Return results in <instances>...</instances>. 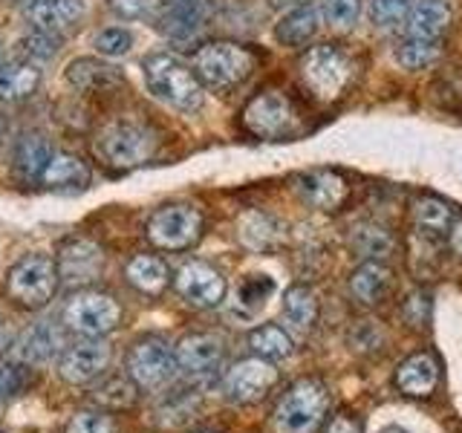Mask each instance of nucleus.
Masks as SVG:
<instances>
[{"mask_svg": "<svg viewBox=\"0 0 462 433\" xmlns=\"http://www.w3.org/2000/svg\"><path fill=\"white\" fill-rule=\"evenodd\" d=\"M142 78L148 84V90L173 110L194 113L202 107V98H206L194 69L185 61H180L177 55L168 52L148 55L142 61Z\"/></svg>", "mask_w": 462, "mask_h": 433, "instance_id": "nucleus-1", "label": "nucleus"}, {"mask_svg": "<svg viewBox=\"0 0 462 433\" xmlns=\"http://www.w3.org/2000/svg\"><path fill=\"white\" fill-rule=\"evenodd\" d=\"M257 67V55L235 41H211L191 55V69L202 87L214 93H228L240 87Z\"/></svg>", "mask_w": 462, "mask_h": 433, "instance_id": "nucleus-2", "label": "nucleus"}, {"mask_svg": "<svg viewBox=\"0 0 462 433\" xmlns=\"http://www.w3.org/2000/svg\"><path fill=\"white\" fill-rule=\"evenodd\" d=\"M156 148H159L156 130L134 119H113L110 124L101 127V134L96 139L98 159L119 170L144 165L148 159H153Z\"/></svg>", "mask_w": 462, "mask_h": 433, "instance_id": "nucleus-3", "label": "nucleus"}, {"mask_svg": "<svg viewBox=\"0 0 462 433\" xmlns=\"http://www.w3.org/2000/svg\"><path fill=\"white\" fill-rule=\"evenodd\" d=\"M356 76L353 58L336 43H315L300 55V78L318 101H336L344 96Z\"/></svg>", "mask_w": 462, "mask_h": 433, "instance_id": "nucleus-4", "label": "nucleus"}, {"mask_svg": "<svg viewBox=\"0 0 462 433\" xmlns=\"http://www.w3.org/2000/svg\"><path fill=\"white\" fill-rule=\"evenodd\" d=\"M329 410V393L321 382L300 379L281 396L274 408V430L278 433H315L324 425Z\"/></svg>", "mask_w": 462, "mask_h": 433, "instance_id": "nucleus-5", "label": "nucleus"}, {"mask_svg": "<svg viewBox=\"0 0 462 433\" xmlns=\"http://www.w3.org/2000/svg\"><path fill=\"white\" fill-rule=\"evenodd\" d=\"M243 127L249 130L254 139H292L300 130V113L295 101L281 90H263L249 105L243 107Z\"/></svg>", "mask_w": 462, "mask_h": 433, "instance_id": "nucleus-6", "label": "nucleus"}, {"mask_svg": "<svg viewBox=\"0 0 462 433\" xmlns=\"http://www.w3.org/2000/svg\"><path fill=\"white\" fill-rule=\"evenodd\" d=\"M58 289V266L47 254H26L6 274V292L21 307L38 309L52 300Z\"/></svg>", "mask_w": 462, "mask_h": 433, "instance_id": "nucleus-7", "label": "nucleus"}, {"mask_svg": "<svg viewBox=\"0 0 462 433\" xmlns=\"http://www.w3.org/2000/svg\"><path fill=\"white\" fill-rule=\"evenodd\" d=\"M180 364L177 350L159 336L139 338L127 353V375L142 390H162L173 382Z\"/></svg>", "mask_w": 462, "mask_h": 433, "instance_id": "nucleus-8", "label": "nucleus"}, {"mask_svg": "<svg viewBox=\"0 0 462 433\" xmlns=\"http://www.w3.org/2000/svg\"><path fill=\"white\" fill-rule=\"evenodd\" d=\"M144 235H148V240L156 245V249L182 252L199 240L202 214L194 206H162L151 214Z\"/></svg>", "mask_w": 462, "mask_h": 433, "instance_id": "nucleus-9", "label": "nucleus"}, {"mask_svg": "<svg viewBox=\"0 0 462 433\" xmlns=\"http://www.w3.org/2000/svg\"><path fill=\"white\" fill-rule=\"evenodd\" d=\"M119 321L122 307L105 292H79L64 309V324L84 338H105Z\"/></svg>", "mask_w": 462, "mask_h": 433, "instance_id": "nucleus-10", "label": "nucleus"}, {"mask_svg": "<svg viewBox=\"0 0 462 433\" xmlns=\"http://www.w3.org/2000/svg\"><path fill=\"white\" fill-rule=\"evenodd\" d=\"M278 382V370L266 358H243L223 375V396L235 404H254Z\"/></svg>", "mask_w": 462, "mask_h": 433, "instance_id": "nucleus-11", "label": "nucleus"}, {"mask_svg": "<svg viewBox=\"0 0 462 433\" xmlns=\"http://www.w3.org/2000/svg\"><path fill=\"white\" fill-rule=\"evenodd\" d=\"M173 286H177L180 298L197 309L220 307L226 300V278L202 260H188L173 278Z\"/></svg>", "mask_w": 462, "mask_h": 433, "instance_id": "nucleus-12", "label": "nucleus"}, {"mask_svg": "<svg viewBox=\"0 0 462 433\" xmlns=\"http://www.w3.org/2000/svg\"><path fill=\"white\" fill-rule=\"evenodd\" d=\"M110 364V344L101 338H84L64 346L58 355V373L69 384H87L93 379H101Z\"/></svg>", "mask_w": 462, "mask_h": 433, "instance_id": "nucleus-13", "label": "nucleus"}, {"mask_svg": "<svg viewBox=\"0 0 462 433\" xmlns=\"http://www.w3.org/2000/svg\"><path fill=\"white\" fill-rule=\"evenodd\" d=\"M223 341L208 332H194L185 336L177 346V364L180 370L197 384H208L217 379V373L223 367Z\"/></svg>", "mask_w": 462, "mask_h": 433, "instance_id": "nucleus-14", "label": "nucleus"}, {"mask_svg": "<svg viewBox=\"0 0 462 433\" xmlns=\"http://www.w3.org/2000/svg\"><path fill=\"white\" fill-rule=\"evenodd\" d=\"M58 278H64L67 283H90L101 278L105 272V252L93 240H69L58 252Z\"/></svg>", "mask_w": 462, "mask_h": 433, "instance_id": "nucleus-15", "label": "nucleus"}, {"mask_svg": "<svg viewBox=\"0 0 462 433\" xmlns=\"http://www.w3.org/2000/svg\"><path fill=\"white\" fill-rule=\"evenodd\" d=\"M303 202L318 211H336L350 197V185L336 170H307L295 180Z\"/></svg>", "mask_w": 462, "mask_h": 433, "instance_id": "nucleus-16", "label": "nucleus"}, {"mask_svg": "<svg viewBox=\"0 0 462 433\" xmlns=\"http://www.w3.org/2000/svg\"><path fill=\"white\" fill-rule=\"evenodd\" d=\"M90 180L93 173L81 156L55 151L41 173V188H47L52 194H81L90 188Z\"/></svg>", "mask_w": 462, "mask_h": 433, "instance_id": "nucleus-17", "label": "nucleus"}, {"mask_svg": "<svg viewBox=\"0 0 462 433\" xmlns=\"http://www.w3.org/2000/svg\"><path fill=\"white\" fill-rule=\"evenodd\" d=\"M52 144L41 130H23L12 151V173L21 185L41 182V173L52 159Z\"/></svg>", "mask_w": 462, "mask_h": 433, "instance_id": "nucleus-18", "label": "nucleus"}, {"mask_svg": "<svg viewBox=\"0 0 462 433\" xmlns=\"http://www.w3.org/2000/svg\"><path fill=\"white\" fill-rule=\"evenodd\" d=\"M64 332L52 321H38L23 332V338L14 344V358L23 361L29 367L50 364L52 358L64 353Z\"/></svg>", "mask_w": 462, "mask_h": 433, "instance_id": "nucleus-19", "label": "nucleus"}, {"mask_svg": "<svg viewBox=\"0 0 462 433\" xmlns=\"http://www.w3.org/2000/svg\"><path fill=\"white\" fill-rule=\"evenodd\" d=\"M87 12V0H26L23 14L32 29L61 35L64 29L79 23Z\"/></svg>", "mask_w": 462, "mask_h": 433, "instance_id": "nucleus-20", "label": "nucleus"}, {"mask_svg": "<svg viewBox=\"0 0 462 433\" xmlns=\"http://www.w3.org/2000/svg\"><path fill=\"white\" fill-rule=\"evenodd\" d=\"M439 375L442 367L439 361L433 358L430 353H416L408 361H402L399 370H396V387L402 393H408L413 399H425L430 396L433 390L439 384Z\"/></svg>", "mask_w": 462, "mask_h": 433, "instance_id": "nucleus-21", "label": "nucleus"}, {"mask_svg": "<svg viewBox=\"0 0 462 433\" xmlns=\"http://www.w3.org/2000/svg\"><path fill=\"white\" fill-rule=\"evenodd\" d=\"M274 292H278V283H274L272 274H263V272L243 274L235 295H231V315L240 318V321H252L254 315H260V309L266 307Z\"/></svg>", "mask_w": 462, "mask_h": 433, "instance_id": "nucleus-22", "label": "nucleus"}, {"mask_svg": "<svg viewBox=\"0 0 462 433\" xmlns=\"http://www.w3.org/2000/svg\"><path fill=\"white\" fill-rule=\"evenodd\" d=\"M321 21H324L321 9L315 4L292 6V9H286V14L278 21V26H274V38L289 50L307 47V43H312V38L318 35V29H321Z\"/></svg>", "mask_w": 462, "mask_h": 433, "instance_id": "nucleus-23", "label": "nucleus"}, {"mask_svg": "<svg viewBox=\"0 0 462 433\" xmlns=\"http://www.w3.org/2000/svg\"><path fill=\"white\" fill-rule=\"evenodd\" d=\"M393 286V272L382 260H361L350 274V292L365 307H375Z\"/></svg>", "mask_w": 462, "mask_h": 433, "instance_id": "nucleus-24", "label": "nucleus"}, {"mask_svg": "<svg viewBox=\"0 0 462 433\" xmlns=\"http://www.w3.org/2000/svg\"><path fill=\"white\" fill-rule=\"evenodd\" d=\"M448 26H451V6L445 0H419V4H413L404 35L422 41H442Z\"/></svg>", "mask_w": 462, "mask_h": 433, "instance_id": "nucleus-25", "label": "nucleus"}, {"mask_svg": "<svg viewBox=\"0 0 462 433\" xmlns=\"http://www.w3.org/2000/svg\"><path fill=\"white\" fill-rule=\"evenodd\" d=\"M64 78L76 87V90H84V93L110 90V87L125 81V76L113 64L96 61V58H76V61L67 67Z\"/></svg>", "mask_w": 462, "mask_h": 433, "instance_id": "nucleus-26", "label": "nucleus"}, {"mask_svg": "<svg viewBox=\"0 0 462 433\" xmlns=\"http://www.w3.org/2000/svg\"><path fill=\"white\" fill-rule=\"evenodd\" d=\"M208 14H211L208 0H182V4H173L171 12L162 18V32L177 41H185V38H191L197 29L206 26Z\"/></svg>", "mask_w": 462, "mask_h": 433, "instance_id": "nucleus-27", "label": "nucleus"}, {"mask_svg": "<svg viewBox=\"0 0 462 433\" xmlns=\"http://www.w3.org/2000/svg\"><path fill=\"white\" fill-rule=\"evenodd\" d=\"M283 324L298 332V336H307L312 329L315 318H318V298L310 286H292L289 292L283 295Z\"/></svg>", "mask_w": 462, "mask_h": 433, "instance_id": "nucleus-28", "label": "nucleus"}, {"mask_svg": "<svg viewBox=\"0 0 462 433\" xmlns=\"http://www.w3.org/2000/svg\"><path fill=\"white\" fill-rule=\"evenodd\" d=\"M41 84V69L32 61H12L0 67V101L29 98Z\"/></svg>", "mask_w": 462, "mask_h": 433, "instance_id": "nucleus-29", "label": "nucleus"}, {"mask_svg": "<svg viewBox=\"0 0 462 433\" xmlns=\"http://www.w3.org/2000/svg\"><path fill=\"white\" fill-rule=\"evenodd\" d=\"M125 278L130 286H136L144 295H162L168 286V266L153 254H136L125 269Z\"/></svg>", "mask_w": 462, "mask_h": 433, "instance_id": "nucleus-30", "label": "nucleus"}, {"mask_svg": "<svg viewBox=\"0 0 462 433\" xmlns=\"http://www.w3.org/2000/svg\"><path fill=\"white\" fill-rule=\"evenodd\" d=\"M350 249L365 260H382L387 254H393L396 237H393V231L379 223H361L350 235Z\"/></svg>", "mask_w": 462, "mask_h": 433, "instance_id": "nucleus-31", "label": "nucleus"}, {"mask_svg": "<svg viewBox=\"0 0 462 433\" xmlns=\"http://www.w3.org/2000/svg\"><path fill=\"white\" fill-rule=\"evenodd\" d=\"M413 220H416V228L422 231V235L442 237V235H451L454 211L448 202H442L437 197H419L413 202Z\"/></svg>", "mask_w": 462, "mask_h": 433, "instance_id": "nucleus-32", "label": "nucleus"}, {"mask_svg": "<svg viewBox=\"0 0 462 433\" xmlns=\"http://www.w3.org/2000/svg\"><path fill=\"white\" fill-rule=\"evenodd\" d=\"M249 346L257 358H266V361H286L295 350L292 336L278 324H263V327L252 329Z\"/></svg>", "mask_w": 462, "mask_h": 433, "instance_id": "nucleus-33", "label": "nucleus"}, {"mask_svg": "<svg viewBox=\"0 0 462 433\" xmlns=\"http://www.w3.org/2000/svg\"><path fill=\"white\" fill-rule=\"evenodd\" d=\"M439 55H442V41H422V38H411V35H404L393 50L396 64L402 69H413V72L437 64Z\"/></svg>", "mask_w": 462, "mask_h": 433, "instance_id": "nucleus-34", "label": "nucleus"}, {"mask_svg": "<svg viewBox=\"0 0 462 433\" xmlns=\"http://www.w3.org/2000/svg\"><path fill=\"white\" fill-rule=\"evenodd\" d=\"M278 223L272 220V216L260 214V211H249L240 216V243L245 249L252 252H266L269 245H274L278 240Z\"/></svg>", "mask_w": 462, "mask_h": 433, "instance_id": "nucleus-35", "label": "nucleus"}, {"mask_svg": "<svg viewBox=\"0 0 462 433\" xmlns=\"http://www.w3.org/2000/svg\"><path fill=\"white\" fill-rule=\"evenodd\" d=\"M413 0H370V21L379 32H404L411 21Z\"/></svg>", "mask_w": 462, "mask_h": 433, "instance_id": "nucleus-36", "label": "nucleus"}, {"mask_svg": "<svg viewBox=\"0 0 462 433\" xmlns=\"http://www.w3.org/2000/svg\"><path fill=\"white\" fill-rule=\"evenodd\" d=\"M93 399L107 404V408H127L136 399V384L134 379H125V375H107L93 387Z\"/></svg>", "mask_w": 462, "mask_h": 433, "instance_id": "nucleus-37", "label": "nucleus"}, {"mask_svg": "<svg viewBox=\"0 0 462 433\" xmlns=\"http://www.w3.org/2000/svg\"><path fill=\"white\" fill-rule=\"evenodd\" d=\"M21 52H23V61H32V64H47L58 55L61 50V35L55 32H43V29H32L29 35L21 38Z\"/></svg>", "mask_w": 462, "mask_h": 433, "instance_id": "nucleus-38", "label": "nucleus"}, {"mask_svg": "<svg viewBox=\"0 0 462 433\" xmlns=\"http://www.w3.org/2000/svg\"><path fill=\"white\" fill-rule=\"evenodd\" d=\"M93 47L98 55H105V58H122L134 50V32L125 26H107L93 38Z\"/></svg>", "mask_w": 462, "mask_h": 433, "instance_id": "nucleus-39", "label": "nucleus"}, {"mask_svg": "<svg viewBox=\"0 0 462 433\" xmlns=\"http://www.w3.org/2000/svg\"><path fill=\"white\" fill-rule=\"evenodd\" d=\"M361 12V0H324L321 6V18L332 29H353Z\"/></svg>", "mask_w": 462, "mask_h": 433, "instance_id": "nucleus-40", "label": "nucleus"}, {"mask_svg": "<svg viewBox=\"0 0 462 433\" xmlns=\"http://www.w3.org/2000/svg\"><path fill=\"white\" fill-rule=\"evenodd\" d=\"M29 364L23 361H6L0 364V399H9V396H18L21 390L29 387Z\"/></svg>", "mask_w": 462, "mask_h": 433, "instance_id": "nucleus-41", "label": "nucleus"}, {"mask_svg": "<svg viewBox=\"0 0 462 433\" xmlns=\"http://www.w3.org/2000/svg\"><path fill=\"white\" fill-rule=\"evenodd\" d=\"M67 433H116V422L107 413L98 410H84L69 419Z\"/></svg>", "mask_w": 462, "mask_h": 433, "instance_id": "nucleus-42", "label": "nucleus"}, {"mask_svg": "<svg viewBox=\"0 0 462 433\" xmlns=\"http://www.w3.org/2000/svg\"><path fill=\"white\" fill-rule=\"evenodd\" d=\"M151 0H110V12L122 21H139L148 14Z\"/></svg>", "mask_w": 462, "mask_h": 433, "instance_id": "nucleus-43", "label": "nucleus"}, {"mask_svg": "<svg viewBox=\"0 0 462 433\" xmlns=\"http://www.w3.org/2000/svg\"><path fill=\"white\" fill-rule=\"evenodd\" d=\"M428 315H430V300H428V295L425 292L411 295V300L404 303V318H411L416 327H422L428 321Z\"/></svg>", "mask_w": 462, "mask_h": 433, "instance_id": "nucleus-44", "label": "nucleus"}, {"mask_svg": "<svg viewBox=\"0 0 462 433\" xmlns=\"http://www.w3.org/2000/svg\"><path fill=\"white\" fill-rule=\"evenodd\" d=\"M327 433H358V425L353 422L350 416H338V419H332V425L327 428Z\"/></svg>", "mask_w": 462, "mask_h": 433, "instance_id": "nucleus-45", "label": "nucleus"}, {"mask_svg": "<svg viewBox=\"0 0 462 433\" xmlns=\"http://www.w3.org/2000/svg\"><path fill=\"white\" fill-rule=\"evenodd\" d=\"M451 243H454V249L462 254V220L459 223L454 220V226H451Z\"/></svg>", "mask_w": 462, "mask_h": 433, "instance_id": "nucleus-46", "label": "nucleus"}, {"mask_svg": "<svg viewBox=\"0 0 462 433\" xmlns=\"http://www.w3.org/2000/svg\"><path fill=\"white\" fill-rule=\"evenodd\" d=\"M303 0H269V6L274 9H292V6H300Z\"/></svg>", "mask_w": 462, "mask_h": 433, "instance_id": "nucleus-47", "label": "nucleus"}, {"mask_svg": "<svg viewBox=\"0 0 462 433\" xmlns=\"http://www.w3.org/2000/svg\"><path fill=\"white\" fill-rule=\"evenodd\" d=\"M379 433H411L408 428H402V425H384Z\"/></svg>", "mask_w": 462, "mask_h": 433, "instance_id": "nucleus-48", "label": "nucleus"}, {"mask_svg": "<svg viewBox=\"0 0 462 433\" xmlns=\"http://www.w3.org/2000/svg\"><path fill=\"white\" fill-rule=\"evenodd\" d=\"M0 67H4V43H0Z\"/></svg>", "mask_w": 462, "mask_h": 433, "instance_id": "nucleus-49", "label": "nucleus"}, {"mask_svg": "<svg viewBox=\"0 0 462 433\" xmlns=\"http://www.w3.org/2000/svg\"><path fill=\"white\" fill-rule=\"evenodd\" d=\"M4 341H6V338H4V336H0V344H4Z\"/></svg>", "mask_w": 462, "mask_h": 433, "instance_id": "nucleus-50", "label": "nucleus"}, {"mask_svg": "<svg viewBox=\"0 0 462 433\" xmlns=\"http://www.w3.org/2000/svg\"><path fill=\"white\" fill-rule=\"evenodd\" d=\"M173 4H182V0H173Z\"/></svg>", "mask_w": 462, "mask_h": 433, "instance_id": "nucleus-51", "label": "nucleus"}, {"mask_svg": "<svg viewBox=\"0 0 462 433\" xmlns=\"http://www.w3.org/2000/svg\"><path fill=\"white\" fill-rule=\"evenodd\" d=\"M199 433H208V430H199Z\"/></svg>", "mask_w": 462, "mask_h": 433, "instance_id": "nucleus-52", "label": "nucleus"}, {"mask_svg": "<svg viewBox=\"0 0 462 433\" xmlns=\"http://www.w3.org/2000/svg\"><path fill=\"white\" fill-rule=\"evenodd\" d=\"M0 433H4V430H0Z\"/></svg>", "mask_w": 462, "mask_h": 433, "instance_id": "nucleus-53", "label": "nucleus"}]
</instances>
